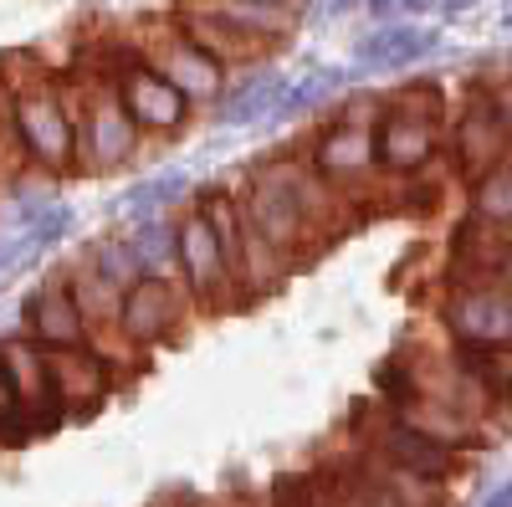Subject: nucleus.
Listing matches in <instances>:
<instances>
[{
  "instance_id": "1",
  "label": "nucleus",
  "mask_w": 512,
  "mask_h": 507,
  "mask_svg": "<svg viewBox=\"0 0 512 507\" xmlns=\"http://www.w3.org/2000/svg\"><path fill=\"white\" fill-rule=\"evenodd\" d=\"M241 205H246V221L297 262L318 257L354 221V200L344 190H333L308 164L303 149L256 159L241 175Z\"/></svg>"
},
{
  "instance_id": "2",
  "label": "nucleus",
  "mask_w": 512,
  "mask_h": 507,
  "mask_svg": "<svg viewBox=\"0 0 512 507\" xmlns=\"http://www.w3.org/2000/svg\"><path fill=\"white\" fill-rule=\"evenodd\" d=\"M0 72L11 82V103H16V139L26 154V169L41 175H77V108H72V88L41 67L26 52L0 57Z\"/></svg>"
},
{
  "instance_id": "3",
  "label": "nucleus",
  "mask_w": 512,
  "mask_h": 507,
  "mask_svg": "<svg viewBox=\"0 0 512 507\" xmlns=\"http://www.w3.org/2000/svg\"><path fill=\"white\" fill-rule=\"evenodd\" d=\"M72 108H77V175H113V169H128L139 159L144 129L128 118V108L118 103L98 67L72 82Z\"/></svg>"
},
{
  "instance_id": "4",
  "label": "nucleus",
  "mask_w": 512,
  "mask_h": 507,
  "mask_svg": "<svg viewBox=\"0 0 512 507\" xmlns=\"http://www.w3.org/2000/svg\"><path fill=\"white\" fill-rule=\"evenodd\" d=\"M98 72L108 77V88L118 93V103L128 108V118H134L144 134H154V139L180 134L185 123H190V113H195V103L144 57V47L113 41V47L98 57Z\"/></svg>"
},
{
  "instance_id": "5",
  "label": "nucleus",
  "mask_w": 512,
  "mask_h": 507,
  "mask_svg": "<svg viewBox=\"0 0 512 507\" xmlns=\"http://www.w3.org/2000/svg\"><path fill=\"white\" fill-rule=\"evenodd\" d=\"M379 103L384 98H349L313 134V144L303 149L308 164L318 169L333 190H344V195H349L354 180H369L374 175V113H379Z\"/></svg>"
},
{
  "instance_id": "6",
  "label": "nucleus",
  "mask_w": 512,
  "mask_h": 507,
  "mask_svg": "<svg viewBox=\"0 0 512 507\" xmlns=\"http://www.w3.org/2000/svg\"><path fill=\"white\" fill-rule=\"evenodd\" d=\"M190 308L195 303L185 298L180 282H169V277H139L134 287L123 292V303H118V344L128 354L169 349L185 333Z\"/></svg>"
},
{
  "instance_id": "7",
  "label": "nucleus",
  "mask_w": 512,
  "mask_h": 507,
  "mask_svg": "<svg viewBox=\"0 0 512 507\" xmlns=\"http://www.w3.org/2000/svg\"><path fill=\"white\" fill-rule=\"evenodd\" d=\"M180 287H185V298H190L200 313L241 308V303H236L231 262H226V251H221L216 231L205 226L200 210H185V216H180Z\"/></svg>"
},
{
  "instance_id": "8",
  "label": "nucleus",
  "mask_w": 512,
  "mask_h": 507,
  "mask_svg": "<svg viewBox=\"0 0 512 507\" xmlns=\"http://www.w3.org/2000/svg\"><path fill=\"white\" fill-rule=\"evenodd\" d=\"M441 129L446 123L405 113L384 98L379 113H374V169L379 175H395V180L425 175V169L441 159Z\"/></svg>"
},
{
  "instance_id": "9",
  "label": "nucleus",
  "mask_w": 512,
  "mask_h": 507,
  "mask_svg": "<svg viewBox=\"0 0 512 507\" xmlns=\"http://www.w3.org/2000/svg\"><path fill=\"white\" fill-rule=\"evenodd\" d=\"M441 323L451 344H482V349H512V287L507 282H472L451 287L441 298Z\"/></svg>"
},
{
  "instance_id": "10",
  "label": "nucleus",
  "mask_w": 512,
  "mask_h": 507,
  "mask_svg": "<svg viewBox=\"0 0 512 507\" xmlns=\"http://www.w3.org/2000/svg\"><path fill=\"white\" fill-rule=\"evenodd\" d=\"M364 441H369L364 451H374L379 461H390L395 472H410V477L436 482V487H451V482L461 477V461H466L461 451H451V446L431 441L425 431H415L410 420H400V415H390V410H384V415L374 420Z\"/></svg>"
},
{
  "instance_id": "11",
  "label": "nucleus",
  "mask_w": 512,
  "mask_h": 507,
  "mask_svg": "<svg viewBox=\"0 0 512 507\" xmlns=\"http://www.w3.org/2000/svg\"><path fill=\"white\" fill-rule=\"evenodd\" d=\"M0 359L11 369V385L21 395V410L31 415L36 436H52L67 426V405L57 395V374H52V349H41L31 333H6L0 338Z\"/></svg>"
},
{
  "instance_id": "12",
  "label": "nucleus",
  "mask_w": 512,
  "mask_h": 507,
  "mask_svg": "<svg viewBox=\"0 0 512 507\" xmlns=\"http://www.w3.org/2000/svg\"><path fill=\"white\" fill-rule=\"evenodd\" d=\"M446 154H451V169H456L466 185H472L477 175H487L497 159L512 154V134H507V123L497 118V108L487 103V88H482V82H472L466 103L456 108L451 134H446Z\"/></svg>"
},
{
  "instance_id": "13",
  "label": "nucleus",
  "mask_w": 512,
  "mask_h": 507,
  "mask_svg": "<svg viewBox=\"0 0 512 507\" xmlns=\"http://www.w3.org/2000/svg\"><path fill=\"white\" fill-rule=\"evenodd\" d=\"M144 57H149L169 82H175V88H180L195 108H210V103L226 93V82H231V67H221L210 52H200L175 21L154 26V36L144 41Z\"/></svg>"
},
{
  "instance_id": "14",
  "label": "nucleus",
  "mask_w": 512,
  "mask_h": 507,
  "mask_svg": "<svg viewBox=\"0 0 512 507\" xmlns=\"http://www.w3.org/2000/svg\"><path fill=\"white\" fill-rule=\"evenodd\" d=\"M52 374H57V395L67 405V420H93L118 390V354L103 344L52 349Z\"/></svg>"
},
{
  "instance_id": "15",
  "label": "nucleus",
  "mask_w": 512,
  "mask_h": 507,
  "mask_svg": "<svg viewBox=\"0 0 512 507\" xmlns=\"http://www.w3.org/2000/svg\"><path fill=\"white\" fill-rule=\"evenodd\" d=\"M21 333H31L41 349H77V344H93L88 333V318L77 313L72 303V282H67V267L62 272H47L26 298H21Z\"/></svg>"
},
{
  "instance_id": "16",
  "label": "nucleus",
  "mask_w": 512,
  "mask_h": 507,
  "mask_svg": "<svg viewBox=\"0 0 512 507\" xmlns=\"http://www.w3.org/2000/svg\"><path fill=\"white\" fill-rule=\"evenodd\" d=\"M287 72L267 67V62H256V67H241L231 82H226V93L210 103V123L216 129H251V123H267L287 93Z\"/></svg>"
},
{
  "instance_id": "17",
  "label": "nucleus",
  "mask_w": 512,
  "mask_h": 507,
  "mask_svg": "<svg viewBox=\"0 0 512 507\" xmlns=\"http://www.w3.org/2000/svg\"><path fill=\"white\" fill-rule=\"evenodd\" d=\"M441 47V31L420 26V21H379L374 31H364L354 41V72H405L415 62H425Z\"/></svg>"
},
{
  "instance_id": "18",
  "label": "nucleus",
  "mask_w": 512,
  "mask_h": 507,
  "mask_svg": "<svg viewBox=\"0 0 512 507\" xmlns=\"http://www.w3.org/2000/svg\"><path fill=\"white\" fill-rule=\"evenodd\" d=\"M200 6H210L221 21H231L262 52H277L297 36V26H303L308 0H200Z\"/></svg>"
},
{
  "instance_id": "19",
  "label": "nucleus",
  "mask_w": 512,
  "mask_h": 507,
  "mask_svg": "<svg viewBox=\"0 0 512 507\" xmlns=\"http://www.w3.org/2000/svg\"><path fill=\"white\" fill-rule=\"evenodd\" d=\"M169 21H175L200 52H210L221 67H231V72H241V67H256V62H267V52L256 47V41H246L231 21H221L210 6H200V0H180L175 11H169Z\"/></svg>"
},
{
  "instance_id": "20",
  "label": "nucleus",
  "mask_w": 512,
  "mask_h": 507,
  "mask_svg": "<svg viewBox=\"0 0 512 507\" xmlns=\"http://www.w3.org/2000/svg\"><path fill=\"white\" fill-rule=\"evenodd\" d=\"M390 415L410 420L415 431H425L431 441H441V446H451V451H461V456H472V451H482V446L492 441V436H487V420L466 415V410H456V405H446V400H436V395H420V400H410L405 410H390Z\"/></svg>"
},
{
  "instance_id": "21",
  "label": "nucleus",
  "mask_w": 512,
  "mask_h": 507,
  "mask_svg": "<svg viewBox=\"0 0 512 507\" xmlns=\"http://www.w3.org/2000/svg\"><path fill=\"white\" fill-rule=\"evenodd\" d=\"M497 251H502V231H492V226H482V221L466 216V221L451 231V257H446L451 287L492 282V277H497Z\"/></svg>"
},
{
  "instance_id": "22",
  "label": "nucleus",
  "mask_w": 512,
  "mask_h": 507,
  "mask_svg": "<svg viewBox=\"0 0 512 507\" xmlns=\"http://www.w3.org/2000/svg\"><path fill=\"white\" fill-rule=\"evenodd\" d=\"M67 282H72L77 313L88 318L93 344H103V338H113V344H118V303H123V292H118L113 282H103L93 267H82L77 257H72V267H67Z\"/></svg>"
},
{
  "instance_id": "23",
  "label": "nucleus",
  "mask_w": 512,
  "mask_h": 507,
  "mask_svg": "<svg viewBox=\"0 0 512 507\" xmlns=\"http://www.w3.org/2000/svg\"><path fill=\"white\" fill-rule=\"evenodd\" d=\"M134 257L144 267V277H169L180 282V216H149L128 226Z\"/></svg>"
},
{
  "instance_id": "24",
  "label": "nucleus",
  "mask_w": 512,
  "mask_h": 507,
  "mask_svg": "<svg viewBox=\"0 0 512 507\" xmlns=\"http://www.w3.org/2000/svg\"><path fill=\"white\" fill-rule=\"evenodd\" d=\"M195 195V180L185 175V169H159V175L139 180L134 190L118 195V210L128 221H149V216H169L175 205H185Z\"/></svg>"
},
{
  "instance_id": "25",
  "label": "nucleus",
  "mask_w": 512,
  "mask_h": 507,
  "mask_svg": "<svg viewBox=\"0 0 512 507\" xmlns=\"http://www.w3.org/2000/svg\"><path fill=\"white\" fill-rule=\"evenodd\" d=\"M77 262L82 267H93L103 282H113L118 292H128L139 277H144V267H139V257H134V241H128V231H103V236H88L82 241V251H77Z\"/></svg>"
},
{
  "instance_id": "26",
  "label": "nucleus",
  "mask_w": 512,
  "mask_h": 507,
  "mask_svg": "<svg viewBox=\"0 0 512 507\" xmlns=\"http://www.w3.org/2000/svg\"><path fill=\"white\" fill-rule=\"evenodd\" d=\"M466 216L492 231H512V154L466 185Z\"/></svg>"
},
{
  "instance_id": "27",
  "label": "nucleus",
  "mask_w": 512,
  "mask_h": 507,
  "mask_svg": "<svg viewBox=\"0 0 512 507\" xmlns=\"http://www.w3.org/2000/svg\"><path fill=\"white\" fill-rule=\"evenodd\" d=\"M349 67H318V72H308V77H297V82H287V93H282V103H277V123H292V118H308V113H318V108H328L338 93L349 88Z\"/></svg>"
},
{
  "instance_id": "28",
  "label": "nucleus",
  "mask_w": 512,
  "mask_h": 507,
  "mask_svg": "<svg viewBox=\"0 0 512 507\" xmlns=\"http://www.w3.org/2000/svg\"><path fill=\"white\" fill-rule=\"evenodd\" d=\"M420 395H425V374H420V359L415 354H390V359L374 369V400L384 410H405Z\"/></svg>"
},
{
  "instance_id": "29",
  "label": "nucleus",
  "mask_w": 512,
  "mask_h": 507,
  "mask_svg": "<svg viewBox=\"0 0 512 507\" xmlns=\"http://www.w3.org/2000/svg\"><path fill=\"white\" fill-rule=\"evenodd\" d=\"M338 507H405V502L354 456V461H344V467H338Z\"/></svg>"
},
{
  "instance_id": "30",
  "label": "nucleus",
  "mask_w": 512,
  "mask_h": 507,
  "mask_svg": "<svg viewBox=\"0 0 512 507\" xmlns=\"http://www.w3.org/2000/svg\"><path fill=\"white\" fill-rule=\"evenodd\" d=\"M26 441H36L31 415L21 410V395H16V385H11V369H6V359H0V446L16 451V446H26Z\"/></svg>"
},
{
  "instance_id": "31",
  "label": "nucleus",
  "mask_w": 512,
  "mask_h": 507,
  "mask_svg": "<svg viewBox=\"0 0 512 507\" xmlns=\"http://www.w3.org/2000/svg\"><path fill=\"white\" fill-rule=\"evenodd\" d=\"M390 103L395 108H405V113H420V118H436V123H446V88L436 77H410V82H400V88L390 93Z\"/></svg>"
},
{
  "instance_id": "32",
  "label": "nucleus",
  "mask_w": 512,
  "mask_h": 507,
  "mask_svg": "<svg viewBox=\"0 0 512 507\" xmlns=\"http://www.w3.org/2000/svg\"><path fill=\"white\" fill-rule=\"evenodd\" d=\"M72 226H77V216H72L67 205H52L41 221H31V226L21 231V241H26V251H31V262L41 257V251H52L57 241H67V236H72Z\"/></svg>"
},
{
  "instance_id": "33",
  "label": "nucleus",
  "mask_w": 512,
  "mask_h": 507,
  "mask_svg": "<svg viewBox=\"0 0 512 507\" xmlns=\"http://www.w3.org/2000/svg\"><path fill=\"white\" fill-rule=\"evenodd\" d=\"M436 205H441V185H436V180H420V175H410V190H405L400 210H410V216H431Z\"/></svg>"
},
{
  "instance_id": "34",
  "label": "nucleus",
  "mask_w": 512,
  "mask_h": 507,
  "mask_svg": "<svg viewBox=\"0 0 512 507\" xmlns=\"http://www.w3.org/2000/svg\"><path fill=\"white\" fill-rule=\"evenodd\" d=\"M482 88H487V103L497 108V118L507 123V134H512V67L497 72V77H482Z\"/></svg>"
},
{
  "instance_id": "35",
  "label": "nucleus",
  "mask_w": 512,
  "mask_h": 507,
  "mask_svg": "<svg viewBox=\"0 0 512 507\" xmlns=\"http://www.w3.org/2000/svg\"><path fill=\"white\" fill-rule=\"evenodd\" d=\"M497 282L512 287V231H502V251H497Z\"/></svg>"
},
{
  "instance_id": "36",
  "label": "nucleus",
  "mask_w": 512,
  "mask_h": 507,
  "mask_svg": "<svg viewBox=\"0 0 512 507\" xmlns=\"http://www.w3.org/2000/svg\"><path fill=\"white\" fill-rule=\"evenodd\" d=\"M364 0H318V16H328V21H338V16H349V11H359Z\"/></svg>"
},
{
  "instance_id": "37",
  "label": "nucleus",
  "mask_w": 512,
  "mask_h": 507,
  "mask_svg": "<svg viewBox=\"0 0 512 507\" xmlns=\"http://www.w3.org/2000/svg\"><path fill=\"white\" fill-rule=\"evenodd\" d=\"M154 507H221V502H205V497H190V492H169V497L154 502Z\"/></svg>"
},
{
  "instance_id": "38",
  "label": "nucleus",
  "mask_w": 512,
  "mask_h": 507,
  "mask_svg": "<svg viewBox=\"0 0 512 507\" xmlns=\"http://www.w3.org/2000/svg\"><path fill=\"white\" fill-rule=\"evenodd\" d=\"M400 11H405L410 21H420L425 11H441V0H400Z\"/></svg>"
},
{
  "instance_id": "39",
  "label": "nucleus",
  "mask_w": 512,
  "mask_h": 507,
  "mask_svg": "<svg viewBox=\"0 0 512 507\" xmlns=\"http://www.w3.org/2000/svg\"><path fill=\"white\" fill-rule=\"evenodd\" d=\"M364 11L374 21H390V11H400V0H364Z\"/></svg>"
},
{
  "instance_id": "40",
  "label": "nucleus",
  "mask_w": 512,
  "mask_h": 507,
  "mask_svg": "<svg viewBox=\"0 0 512 507\" xmlns=\"http://www.w3.org/2000/svg\"><path fill=\"white\" fill-rule=\"evenodd\" d=\"M482 507H512V477H507L497 492H487V502H482Z\"/></svg>"
},
{
  "instance_id": "41",
  "label": "nucleus",
  "mask_w": 512,
  "mask_h": 507,
  "mask_svg": "<svg viewBox=\"0 0 512 507\" xmlns=\"http://www.w3.org/2000/svg\"><path fill=\"white\" fill-rule=\"evenodd\" d=\"M472 6H477V0H441V16H451V21H456V16H466Z\"/></svg>"
},
{
  "instance_id": "42",
  "label": "nucleus",
  "mask_w": 512,
  "mask_h": 507,
  "mask_svg": "<svg viewBox=\"0 0 512 507\" xmlns=\"http://www.w3.org/2000/svg\"><path fill=\"white\" fill-rule=\"evenodd\" d=\"M221 507H267V497H256V492H246V497H226Z\"/></svg>"
},
{
  "instance_id": "43",
  "label": "nucleus",
  "mask_w": 512,
  "mask_h": 507,
  "mask_svg": "<svg viewBox=\"0 0 512 507\" xmlns=\"http://www.w3.org/2000/svg\"><path fill=\"white\" fill-rule=\"evenodd\" d=\"M502 6H507V21H512V0H502Z\"/></svg>"
}]
</instances>
